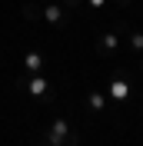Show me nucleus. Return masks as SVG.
Instances as JSON below:
<instances>
[{"mask_svg":"<svg viewBox=\"0 0 143 146\" xmlns=\"http://www.w3.org/2000/svg\"><path fill=\"white\" fill-rule=\"evenodd\" d=\"M23 66H27L30 73H40V66H43V56H40V53H27V56H23Z\"/></svg>","mask_w":143,"mask_h":146,"instance_id":"obj_5","label":"nucleus"},{"mask_svg":"<svg viewBox=\"0 0 143 146\" xmlns=\"http://www.w3.org/2000/svg\"><path fill=\"white\" fill-rule=\"evenodd\" d=\"M133 46H136V50H143V33H133Z\"/></svg>","mask_w":143,"mask_h":146,"instance_id":"obj_8","label":"nucleus"},{"mask_svg":"<svg viewBox=\"0 0 143 146\" xmlns=\"http://www.w3.org/2000/svg\"><path fill=\"white\" fill-rule=\"evenodd\" d=\"M63 136H67V123H63V119H57L53 129H50V146H63Z\"/></svg>","mask_w":143,"mask_h":146,"instance_id":"obj_3","label":"nucleus"},{"mask_svg":"<svg viewBox=\"0 0 143 146\" xmlns=\"http://www.w3.org/2000/svg\"><path fill=\"white\" fill-rule=\"evenodd\" d=\"M107 93L113 96V100H126V96H130V83H126V80H113Z\"/></svg>","mask_w":143,"mask_h":146,"instance_id":"obj_1","label":"nucleus"},{"mask_svg":"<svg viewBox=\"0 0 143 146\" xmlns=\"http://www.w3.org/2000/svg\"><path fill=\"white\" fill-rule=\"evenodd\" d=\"M27 93H30V96H43V93H47V80L33 73V76H30V83H27Z\"/></svg>","mask_w":143,"mask_h":146,"instance_id":"obj_2","label":"nucleus"},{"mask_svg":"<svg viewBox=\"0 0 143 146\" xmlns=\"http://www.w3.org/2000/svg\"><path fill=\"white\" fill-rule=\"evenodd\" d=\"M90 106H93V110H103V106H107V100H103L100 93H90Z\"/></svg>","mask_w":143,"mask_h":146,"instance_id":"obj_7","label":"nucleus"},{"mask_svg":"<svg viewBox=\"0 0 143 146\" xmlns=\"http://www.w3.org/2000/svg\"><path fill=\"white\" fill-rule=\"evenodd\" d=\"M103 46H107V50H116V46H120V36L116 33H103Z\"/></svg>","mask_w":143,"mask_h":146,"instance_id":"obj_6","label":"nucleus"},{"mask_svg":"<svg viewBox=\"0 0 143 146\" xmlns=\"http://www.w3.org/2000/svg\"><path fill=\"white\" fill-rule=\"evenodd\" d=\"M43 17L50 20V23H60V20H63V7H57V3H47V7H43Z\"/></svg>","mask_w":143,"mask_h":146,"instance_id":"obj_4","label":"nucleus"},{"mask_svg":"<svg viewBox=\"0 0 143 146\" xmlns=\"http://www.w3.org/2000/svg\"><path fill=\"white\" fill-rule=\"evenodd\" d=\"M90 3H93V7H103V3H107V0H90Z\"/></svg>","mask_w":143,"mask_h":146,"instance_id":"obj_9","label":"nucleus"}]
</instances>
